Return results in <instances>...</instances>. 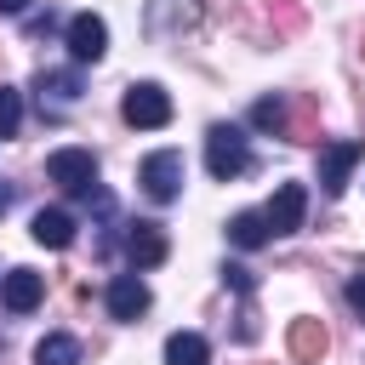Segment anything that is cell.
I'll return each instance as SVG.
<instances>
[{
  "mask_svg": "<svg viewBox=\"0 0 365 365\" xmlns=\"http://www.w3.org/2000/svg\"><path fill=\"white\" fill-rule=\"evenodd\" d=\"M245 165H251L245 131H240V125H211V131H205V171H211L217 182H234V177H245Z\"/></svg>",
  "mask_w": 365,
  "mask_h": 365,
  "instance_id": "6da1fadb",
  "label": "cell"
},
{
  "mask_svg": "<svg viewBox=\"0 0 365 365\" xmlns=\"http://www.w3.org/2000/svg\"><path fill=\"white\" fill-rule=\"evenodd\" d=\"M46 177L63 194H74V200H91L97 194V160H91V148H57L46 160Z\"/></svg>",
  "mask_w": 365,
  "mask_h": 365,
  "instance_id": "7a4b0ae2",
  "label": "cell"
},
{
  "mask_svg": "<svg viewBox=\"0 0 365 365\" xmlns=\"http://www.w3.org/2000/svg\"><path fill=\"white\" fill-rule=\"evenodd\" d=\"M120 114H125V125H137V131H160V125L171 120V97H165L154 80H137V86H125Z\"/></svg>",
  "mask_w": 365,
  "mask_h": 365,
  "instance_id": "3957f363",
  "label": "cell"
},
{
  "mask_svg": "<svg viewBox=\"0 0 365 365\" xmlns=\"http://www.w3.org/2000/svg\"><path fill=\"white\" fill-rule=\"evenodd\" d=\"M137 182H143V194H148L154 205H171V200L182 194V154H177V148L148 154L143 171H137Z\"/></svg>",
  "mask_w": 365,
  "mask_h": 365,
  "instance_id": "277c9868",
  "label": "cell"
},
{
  "mask_svg": "<svg viewBox=\"0 0 365 365\" xmlns=\"http://www.w3.org/2000/svg\"><path fill=\"white\" fill-rule=\"evenodd\" d=\"M262 217H268V234H297L302 217H308V188L302 182H279Z\"/></svg>",
  "mask_w": 365,
  "mask_h": 365,
  "instance_id": "5b68a950",
  "label": "cell"
},
{
  "mask_svg": "<svg viewBox=\"0 0 365 365\" xmlns=\"http://www.w3.org/2000/svg\"><path fill=\"white\" fill-rule=\"evenodd\" d=\"M34 91H40V108L46 114H68L80 103V74L74 68H40L34 74Z\"/></svg>",
  "mask_w": 365,
  "mask_h": 365,
  "instance_id": "8992f818",
  "label": "cell"
},
{
  "mask_svg": "<svg viewBox=\"0 0 365 365\" xmlns=\"http://www.w3.org/2000/svg\"><path fill=\"white\" fill-rule=\"evenodd\" d=\"M359 154H365V143H354V137L348 143H325L319 148V188L325 194H342L348 188V171L359 165Z\"/></svg>",
  "mask_w": 365,
  "mask_h": 365,
  "instance_id": "52a82bcc",
  "label": "cell"
},
{
  "mask_svg": "<svg viewBox=\"0 0 365 365\" xmlns=\"http://www.w3.org/2000/svg\"><path fill=\"white\" fill-rule=\"evenodd\" d=\"M165 228L160 222H125V257H131V268L143 274V268H160L165 262Z\"/></svg>",
  "mask_w": 365,
  "mask_h": 365,
  "instance_id": "ba28073f",
  "label": "cell"
},
{
  "mask_svg": "<svg viewBox=\"0 0 365 365\" xmlns=\"http://www.w3.org/2000/svg\"><path fill=\"white\" fill-rule=\"evenodd\" d=\"M103 51H108V23L91 17V11L68 17V57H74V63H97Z\"/></svg>",
  "mask_w": 365,
  "mask_h": 365,
  "instance_id": "9c48e42d",
  "label": "cell"
},
{
  "mask_svg": "<svg viewBox=\"0 0 365 365\" xmlns=\"http://www.w3.org/2000/svg\"><path fill=\"white\" fill-rule=\"evenodd\" d=\"M40 297H46V279H40L34 268H11V274L0 279V302H6L11 314H29V308H40Z\"/></svg>",
  "mask_w": 365,
  "mask_h": 365,
  "instance_id": "30bf717a",
  "label": "cell"
},
{
  "mask_svg": "<svg viewBox=\"0 0 365 365\" xmlns=\"http://www.w3.org/2000/svg\"><path fill=\"white\" fill-rule=\"evenodd\" d=\"M148 302L154 297H148V285L137 274H114L108 279V314L114 319H137V314H148Z\"/></svg>",
  "mask_w": 365,
  "mask_h": 365,
  "instance_id": "8fae6325",
  "label": "cell"
},
{
  "mask_svg": "<svg viewBox=\"0 0 365 365\" xmlns=\"http://www.w3.org/2000/svg\"><path fill=\"white\" fill-rule=\"evenodd\" d=\"M29 234H34L40 245H51V251H63V245H74V217H68L63 205H51V211H34V222H29Z\"/></svg>",
  "mask_w": 365,
  "mask_h": 365,
  "instance_id": "7c38bea8",
  "label": "cell"
},
{
  "mask_svg": "<svg viewBox=\"0 0 365 365\" xmlns=\"http://www.w3.org/2000/svg\"><path fill=\"white\" fill-rule=\"evenodd\" d=\"M325 348H331V336H325V325H319V319H291V359L314 365Z\"/></svg>",
  "mask_w": 365,
  "mask_h": 365,
  "instance_id": "4fadbf2b",
  "label": "cell"
},
{
  "mask_svg": "<svg viewBox=\"0 0 365 365\" xmlns=\"http://www.w3.org/2000/svg\"><path fill=\"white\" fill-rule=\"evenodd\" d=\"M251 125L257 131H274V137H291V103L285 97H257L251 103Z\"/></svg>",
  "mask_w": 365,
  "mask_h": 365,
  "instance_id": "5bb4252c",
  "label": "cell"
},
{
  "mask_svg": "<svg viewBox=\"0 0 365 365\" xmlns=\"http://www.w3.org/2000/svg\"><path fill=\"white\" fill-rule=\"evenodd\" d=\"M165 365H211V348L200 331H177L165 336Z\"/></svg>",
  "mask_w": 365,
  "mask_h": 365,
  "instance_id": "9a60e30c",
  "label": "cell"
},
{
  "mask_svg": "<svg viewBox=\"0 0 365 365\" xmlns=\"http://www.w3.org/2000/svg\"><path fill=\"white\" fill-rule=\"evenodd\" d=\"M228 240H234L240 251H257V245H268V217H262V211H240V217L228 222Z\"/></svg>",
  "mask_w": 365,
  "mask_h": 365,
  "instance_id": "2e32d148",
  "label": "cell"
},
{
  "mask_svg": "<svg viewBox=\"0 0 365 365\" xmlns=\"http://www.w3.org/2000/svg\"><path fill=\"white\" fill-rule=\"evenodd\" d=\"M34 365H80V342H74L68 331H51V336H40V348H34Z\"/></svg>",
  "mask_w": 365,
  "mask_h": 365,
  "instance_id": "e0dca14e",
  "label": "cell"
},
{
  "mask_svg": "<svg viewBox=\"0 0 365 365\" xmlns=\"http://www.w3.org/2000/svg\"><path fill=\"white\" fill-rule=\"evenodd\" d=\"M165 17H177V23H194V17H200V6H194V0H154V11H148V29H160Z\"/></svg>",
  "mask_w": 365,
  "mask_h": 365,
  "instance_id": "ac0fdd59",
  "label": "cell"
},
{
  "mask_svg": "<svg viewBox=\"0 0 365 365\" xmlns=\"http://www.w3.org/2000/svg\"><path fill=\"white\" fill-rule=\"evenodd\" d=\"M17 125H23V97L11 86H0V137H11Z\"/></svg>",
  "mask_w": 365,
  "mask_h": 365,
  "instance_id": "d6986e66",
  "label": "cell"
},
{
  "mask_svg": "<svg viewBox=\"0 0 365 365\" xmlns=\"http://www.w3.org/2000/svg\"><path fill=\"white\" fill-rule=\"evenodd\" d=\"M348 308H354V314L365 319V268H359V274L348 279Z\"/></svg>",
  "mask_w": 365,
  "mask_h": 365,
  "instance_id": "ffe728a7",
  "label": "cell"
},
{
  "mask_svg": "<svg viewBox=\"0 0 365 365\" xmlns=\"http://www.w3.org/2000/svg\"><path fill=\"white\" fill-rule=\"evenodd\" d=\"M222 279H228L234 291H251V268H240V262H234V268H222Z\"/></svg>",
  "mask_w": 365,
  "mask_h": 365,
  "instance_id": "44dd1931",
  "label": "cell"
},
{
  "mask_svg": "<svg viewBox=\"0 0 365 365\" xmlns=\"http://www.w3.org/2000/svg\"><path fill=\"white\" fill-rule=\"evenodd\" d=\"M23 6H29V0H0V11H6V17H17Z\"/></svg>",
  "mask_w": 365,
  "mask_h": 365,
  "instance_id": "7402d4cb",
  "label": "cell"
},
{
  "mask_svg": "<svg viewBox=\"0 0 365 365\" xmlns=\"http://www.w3.org/2000/svg\"><path fill=\"white\" fill-rule=\"evenodd\" d=\"M6 205H11V188H6V182H0V217H6Z\"/></svg>",
  "mask_w": 365,
  "mask_h": 365,
  "instance_id": "603a6c76",
  "label": "cell"
}]
</instances>
